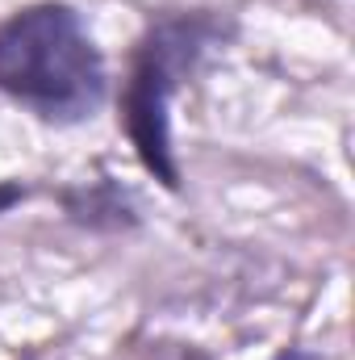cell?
Wrapping results in <instances>:
<instances>
[{
    "instance_id": "cell-1",
    "label": "cell",
    "mask_w": 355,
    "mask_h": 360,
    "mask_svg": "<svg viewBox=\"0 0 355 360\" xmlns=\"http://www.w3.org/2000/svg\"><path fill=\"white\" fill-rule=\"evenodd\" d=\"M0 92L59 126L88 122L105 105V59L72 4L42 0L0 25Z\"/></svg>"
},
{
    "instance_id": "cell-2",
    "label": "cell",
    "mask_w": 355,
    "mask_h": 360,
    "mask_svg": "<svg viewBox=\"0 0 355 360\" xmlns=\"http://www.w3.org/2000/svg\"><path fill=\"white\" fill-rule=\"evenodd\" d=\"M213 30L217 25L209 17H168V21H159L142 38L130 84H126V101H121L126 134L138 147V160L147 164V172H155V180H163L168 188H180V168L172 160V130H168L172 92L192 72V63L201 59Z\"/></svg>"
},
{
    "instance_id": "cell-3",
    "label": "cell",
    "mask_w": 355,
    "mask_h": 360,
    "mask_svg": "<svg viewBox=\"0 0 355 360\" xmlns=\"http://www.w3.org/2000/svg\"><path fill=\"white\" fill-rule=\"evenodd\" d=\"M21 197H25V188H21L17 180H0V214H4V210H13Z\"/></svg>"
}]
</instances>
